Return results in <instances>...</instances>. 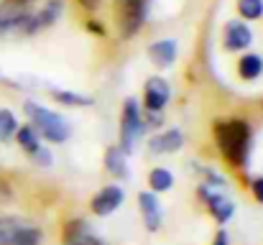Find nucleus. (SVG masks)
I'll use <instances>...</instances> for the list:
<instances>
[{
	"label": "nucleus",
	"instance_id": "obj_1",
	"mask_svg": "<svg viewBox=\"0 0 263 245\" xmlns=\"http://www.w3.org/2000/svg\"><path fill=\"white\" fill-rule=\"evenodd\" d=\"M215 141L222 159L233 168H246L251 156V125L240 118L217 120L215 123Z\"/></svg>",
	"mask_w": 263,
	"mask_h": 245
},
{
	"label": "nucleus",
	"instance_id": "obj_2",
	"mask_svg": "<svg viewBox=\"0 0 263 245\" xmlns=\"http://www.w3.org/2000/svg\"><path fill=\"white\" fill-rule=\"evenodd\" d=\"M23 112L28 115L33 130H36L39 136H44L46 141H51V143H64V141L72 136L69 123H67L59 112H54V110H46V107H41V105L26 102V105H23Z\"/></svg>",
	"mask_w": 263,
	"mask_h": 245
},
{
	"label": "nucleus",
	"instance_id": "obj_3",
	"mask_svg": "<svg viewBox=\"0 0 263 245\" xmlns=\"http://www.w3.org/2000/svg\"><path fill=\"white\" fill-rule=\"evenodd\" d=\"M151 0H112V15L120 39H133L148 21Z\"/></svg>",
	"mask_w": 263,
	"mask_h": 245
},
{
	"label": "nucleus",
	"instance_id": "obj_4",
	"mask_svg": "<svg viewBox=\"0 0 263 245\" xmlns=\"http://www.w3.org/2000/svg\"><path fill=\"white\" fill-rule=\"evenodd\" d=\"M146 125H143V115H141V107L133 97L125 100L123 105V118H120V148L125 154H133L136 151V143L141 141Z\"/></svg>",
	"mask_w": 263,
	"mask_h": 245
},
{
	"label": "nucleus",
	"instance_id": "obj_5",
	"mask_svg": "<svg viewBox=\"0 0 263 245\" xmlns=\"http://www.w3.org/2000/svg\"><path fill=\"white\" fill-rule=\"evenodd\" d=\"M33 8V0H0V36H21L23 21Z\"/></svg>",
	"mask_w": 263,
	"mask_h": 245
},
{
	"label": "nucleus",
	"instance_id": "obj_6",
	"mask_svg": "<svg viewBox=\"0 0 263 245\" xmlns=\"http://www.w3.org/2000/svg\"><path fill=\"white\" fill-rule=\"evenodd\" d=\"M62 10H64V3H62V0H46L41 8H33L31 15L23 21L21 36H33V33H39V31L54 26V23L59 21Z\"/></svg>",
	"mask_w": 263,
	"mask_h": 245
},
{
	"label": "nucleus",
	"instance_id": "obj_7",
	"mask_svg": "<svg viewBox=\"0 0 263 245\" xmlns=\"http://www.w3.org/2000/svg\"><path fill=\"white\" fill-rule=\"evenodd\" d=\"M197 194L204 199V204H207L210 215H212L217 222H228V220L233 217V212H235V204H233L228 197H222L217 189H212V186H207V184H199Z\"/></svg>",
	"mask_w": 263,
	"mask_h": 245
},
{
	"label": "nucleus",
	"instance_id": "obj_8",
	"mask_svg": "<svg viewBox=\"0 0 263 245\" xmlns=\"http://www.w3.org/2000/svg\"><path fill=\"white\" fill-rule=\"evenodd\" d=\"M253 44V31L248 28L246 21H228L222 31V46L228 51H246Z\"/></svg>",
	"mask_w": 263,
	"mask_h": 245
},
{
	"label": "nucleus",
	"instance_id": "obj_9",
	"mask_svg": "<svg viewBox=\"0 0 263 245\" xmlns=\"http://www.w3.org/2000/svg\"><path fill=\"white\" fill-rule=\"evenodd\" d=\"M123 199H125L123 186L110 184V186L100 189V192L92 197V212H95V215H100V217H107V215H112V212L123 204Z\"/></svg>",
	"mask_w": 263,
	"mask_h": 245
},
{
	"label": "nucleus",
	"instance_id": "obj_10",
	"mask_svg": "<svg viewBox=\"0 0 263 245\" xmlns=\"http://www.w3.org/2000/svg\"><path fill=\"white\" fill-rule=\"evenodd\" d=\"M169 97H172V89H169L166 80H161V77H151V80L146 82V89H143L146 110H156V112H161V110L166 107Z\"/></svg>",
	"mask_w": 263,
	"mask_h": 245
},
{
	"label": "nucleus",
	"instance_id": "obj_11",
	"mask_svg": "<svg viewBox=\"0 0 263 245\" xmlns=\"http://www.w3.org/2000/svg\"><path fill=\"white\" fill-rule=\"evenodd\" d=\"M138 204H141V215H143L146 230L156 233L161 228V202H159L156 192H141L138 194Z\"/></svg>",
	"mask_w": 263,
	"mask_h": 245
},
{
	"label": "nucleus",
	"instance_id": "obj_12",
	"mask_svg": "<svg viewBox=\"0 0 263 245\" xmlns=\"http://www.w3.org/2000/svg\"><path fill=\"white\" fill-rule=\"evenodd\" d=\"M176 51H179V46H176L174 39H161V41H154V44L148 46V59H151L156 67L169 69V67L174 64Z\"/></svg>",
	"mask_w": 263,
	"mask_h": 245
},
{
	"label": "nucleus",
	"instance_id": "obj_13",
	"mask_svg": "<svg viewBox=\"0 0 263 245\" xmlns=\"http://www.w3.org/2000/svg\"><path fill=\"white\" fill-rule=\"evenodd\" d=\"M181 143H184V136H181V130H164V133H159L156 138H151V143H148V151L151 154H176L179 148H181Z\"/></svg>",
	"mask_w": 263,
	"mask_h": 245
},
{
	"label": "nucleus",
	"instance_id": "obj_14",
	"mask_svg": "<svg viewBox=\"0 0 263 245\" xmlns=\"http://www.w3.org/2000/svg\"><path fill=\"white\" fill-rule=\"evenodd\" d=\"M125 151L120 146H110L105 151V168L115 176V179H125L128 176V163H125Z\"/></svg>",
	"mask_w": 263,
	"mask_h": 245
},
{
	"label": "nucleus",
	"instance_id": "obj_15",
	"mask_svg": "<svg viewBox=\"0 0 263 245\" xmlns=\"http://www.w3.org/2000/svg\"><path fill=\"white\" fill-rule=\"evenodd\" d=\"M238 74H240V80L246 82L258 80L263 74V56L261 54H243L238 59Z\"/></svg>",
	"mask_w": 263,
	"mask_h": 245
},
{
	"label": "nucleus",
	"instance_id": "obj_16",
	"mask_svg": "<svg viewBox=\"0 0 263 245\" xmlns=\"http://www.w3.org/2000/svg\"><path fill=\"white\" fill-rule=\"evenodd\" d=\"M89 235V228L85 220H69L64 225V233H62V243L64 245H77L82 238Z\"/></svg>",
	"mask_w": 263,
	"mask_h": 245
},
{
	"label": "nucleus",
	"instance_id": "obj_17",
	"mask_svg": "<svg viewBox=\"0 0 263 245\" xmlns=\"http://www.w3.org/2000/svg\"><path fill=\"white\" fill-rule=\"evenodd\" d=\"M15 141H18V146L31 156L36 148H41V143H39V133L33 130V125H23V128H18L15 130Z\"/></svg>",
	"mask_w": 263,
	"mask_h": 245
},
{
	"label": "nucleus",
	"instance_id": "obj_18",
	"mask_svg": "<svg viewBox=\"0 0 263 245\" xmlns=\"http://www.w3.org/2000/svg\"><path fill=\"white\" fill-rule=\"evenodd\" d=\"M235 8L243 21H258L263 15V0H235Z\"/></svg>",
	"mask_w": 263,
	"mask_h": 245
},
{
	"label": "nucleus",
	"instance_id": "obj_19",
	"mask_svg": "<svg viewBox=\"0 0 263 245\" xmlns=\"http://www.w3.org/2000/svg\"><path fill=\"white\" fill-rule=\"evenodd\" d=\"M51 97L62 105H69V107H87L92 105V100L85 95H77V92H67V89H51Z\"/></svg>",
	"mask_w": 263,
	"mask_h": 245
},
{
	"label": "nucleus",
	"instance_id": "obj_20",
	"mask_svg": "<svg viewBox=\"0 0 263 245\" xmlns=\"http://www.w3.org/2000/svg\"><path fill=\"white\" fill-rule=\"evenodd\" d=\"M41 230L39 228H31V225H21V230L13 235V240L8 245H41Z\"/></svg>",
	"mask_w": 263,
	"mask_h": 245
},
{
	"label": "nucleus",
	"instance_id": "obj_21",
	"mask_svg": "<svg viewBox=\"0 0 263 245\" xmlns=\"http://www.w3.org/2000/svg\"><path fill=\"white\" fill-rule=\"evenodd\" d=\"M148 184H151V192H169L174 184V176L166 168H154L148 174Z\"/></svg>",
	"mask_w": 263,
	"mask_h": 245
},
{
	"label": "nucleus",
	"instance_id": "obj_22",
	"mask_svg": "<svg viewBox=\"0 0 263 245\" xmlns=\"http://www.w3.org/2000/svg\"><path fill=\"white\" fill-rule=\"evenodd\" d=\"M15 130H18V120H15V112L13 110H0V141L5 143V141H10L13 136H15Z\"/></svg>",
	"mask_w": 263,
	"mask_h": 245
},
{
	"label": "nucleus",
	"instance_id": "obj_23",
	"mask_svg": "<svg viewBox=\"0 0 263 245\" xmlns=\"http://www.w3.org/2000/svg\"><path fill=\"white\" fill-rule=\"evenodd\" d=\"M21 220L18 217H0V245H8L13 240V235L21 230Z\"/></svg>",
	"mask_w": 263,
	"mask_h": 245
},
{
	"label": "nucleus",
	"instance_id": "obj_24",
	"mask_svg": "<svg viewBox=\"0 0 263 245\" xmlns=\"http://www.w3.org/2000/svg\"><path fill=\"white\" fill-rule=\"evenodd\" d=\"M31 159H33V163H39V166H51V154L41 146V148H36L33 154H31Z\"/></svg>",
	"mask_w": 263,
	"mask_h": 245
},
{
	"label": "nucleus",
	"instance_id": "obj_25",
	"mask_svg": "<svg viewBox=\"0 0 263 245\" xmlns=\"http://www.w3.org/2000/svg\"><path fill=\"white\" fill-rule=\"evenodd\" d=\"M143 125H156V128H161V125H164V118H161V112H156V110H148V112H146V120H143Z\"/></svg>",
	"mask_w": 263,
	"mask_h": 245
},
{
	"label": "nucleus",
	"instance_id": "obj_26",
	"mask_svg": "<svg viewBox=\"0 0 263 245\" xmlns=\"http://www.w3.org/2000/svg\"><path fill=\"white\" fill-rule=\"evenodd\" d=\"M87 31L89 33H97V36H105V26L97 18H87Z\"/></svg>",
	"mask_w": 263,
	"mask_h": 245
},
{
	"label": "nucleus",
	"instance_id": "obj_27",
	"mask_svg": "<svg viewBox=\"0 0 263 245\" xmlns=\"http://www.w3.org/2000/svg\"><path fill=\"white\" fill-rule=\"evenodd\" d=\"M251 189H253V197H256V199H258V202L263 204V176H258V179H253Z\"/></svg>",
	"mask_w": 263,
	"mask_h": 245
},
{
	"label": "nucleus",
	"instance_id": "obj_28",
	"mask_svg": "<svg viewBox=\"0 0 263 245\" xmlns=\"http://www.w3.org/2000/svg\"><path fill=\"white\" fill-rule=\"evenodd\" d=\"M80 3V8H85L89 13H95V10H100V5H102V0H77Z\"/></svg>",
	"mask_w": 263,
	"mask_h": 245
},
{
	"label": "nucleus",
	"instance_id": "obj_29",
	"mask_svg": "<svg viewBox=\"0 0 263 245\" xmlns=\"http://www.w3.org/2000/svg\"><path fill=\"white\" fill-rule=\"evenodd\" d=\"M77 245H105V243H102L100 238H95V235H87V238H82Z\"/></svg>",
	"mask_w": 263,
	"mask_h": 245
},
{
	"label": "nucleus",
	"instance_id": "obj_30",
	"mask_svg": "<svg viewBox=\"0 0 263 245\" xmlns=\"http://www.w3.org/2000/svg\"><path fill=\"white\" fill-rule=\"evenodd\" d=\"M212 245H228V233H225V230H220V233L215 235V243Z\"/></svg>",
	"mask_w": 263,
	"mask_h": 245
}]
</instances>
